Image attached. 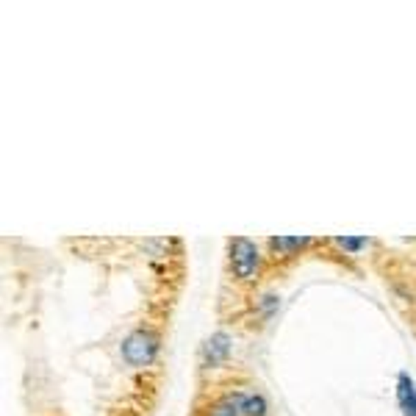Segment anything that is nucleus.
Instances as JSON below:
<instances>
[{
  "mask_svg": "<svg viewBox=\"0 0 416 416\" xmlns=\"http://www.w3.org/2000/svg\"><path fill=\"white\" fill-rule=\"evenodd\" d=\"M230 355V336L227 333H214L206 344H203V364L206 366H217V364H223L225 358Z\"/></svg>",
  "mask_w": 416,
  "mask_h": 416,
  "instance_id": "3",
  "label": "nucleus"
},
{
  "mask_svg": "<svg viewBox=\"0 0 416 416\" xmlns=\"http://www.w3.org/2000/svg\"><path fill=\"white\" fill-rule=\"evenodd\" d=\"M227 261H230V272L242 283L256 281L258 272H261V253H258L256 242H250L244 236H236L227 242Z\"/></svg>",
  "mask_w": 416,
  "mask_h": 416,
  "instance_id": "1",
  "label": "nucleus"
},
{
  "mask_svg": "<svg viewBox=\"0 0 416 416\" xmlns=\"http://www.w3.org/2000/svg\"><path fill=\"white\" fill-rule=\"evenodd\" d=\"M206 416H242V391H230V394H223L217 397Z\"/></svg>",
  "mask_w": 416,
  "mask_h": 416,
  "instance_id": "6",
  "label": "nucleus"
},
{
  "mask_svg": "<svg viewBox=\"0 0 416 416\" xmlns=\"http://www.w3.org/2000/svg\"><path fill=\"white\" fill-rule=\"evenodd\" d=\"M159 336L153 333V330H133L128 339L123 342V361L133 366V369H139V366H147V364H153L156 361V355H159Z\"/></svg>",
  "mask_w": 416,
  "mask_h": 416,
  "instance_id": "2",
  "label": "nucleus"
},
{
  "mask_svg": "<svg viewBox=\"0 0 416 416\" xmlns=\"http://www.w3.org/2000/svg\"><path fill=\"white\" fill-rule=\"evenodd\" d=\"M397 405L403 416H416V383L408 372L397 375Z\"/></svg>",
  "mask_w": 416,
  "mask_h": 416,
  "instance_id": "4",
  "label": "nucleus"
},
{
  "mask_svg": "<svg viewBox=\"0 0 416 416\" xmlns=\"http://www.w3.org/2000/svg\"><path fill=\"white\" fill-rule=\"evenodd\" d=\"M336 244H339L342 250L358 253V250H364V247L369 244V239H364V236H339V239H336Z\"/></svg>",
  "mask_w": 416,
  "mask_h": 416,
  "instance_id": "8",
  "label": "nucleus"
},
{
  "mask_svg": "<svg viewBox=\"0 0 416 416\" xmlns=\"http://www.w3.org/2000/svg\"><path fill=\"white\" fill-rule=\"evenodd\" d=\"M311 242H314V239H308V236H272L266 244L272 247L275 258H278V253H281V258H294V256H300V250L308 247Z\"/></svg>",
  "mask_w": 416,
  "mask_h": 416,
  "instance_id": "5",
  "label": "nucleus"
},
{
  "mask_svg": "<svg viewBox=\"0 0 416 416\" xmlns=\"http://www.w3.org/2000/svg\"><path fill=\"white\" fill-rule=\"evenodd\" d=\"M266 397L258 391H242V416H266Z\"/></svg>",
  "mask_w": 416,
  "mask_h": 416,
  "instance_id": "7",
  "label": "nucleus"
}]
</instances>
